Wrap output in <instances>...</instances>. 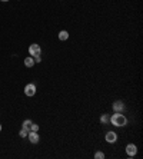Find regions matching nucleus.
Instances as JSON below:
<instances>
[{"label":"nucleus","mask_w":143,"mask_h":159,"mask_svg":"<svg viewBox=\"0 0 143 159\" xmlns=\"http://www.w3.org/2000/svg\"><path fill=\"white\" fill-rule=\"evenodd\" d=\"M32 120L30 119H26L25 122H23V125H22V128H25V129H27V130H30V126H32Z\"/></svg>","instance_id":"nucleus-10"},{"label":"nucleus","mask_w":143,"mask_h":159,"mask_svg":"<svg viewBox=\"0 0 143 159\" xmlns=\"http://www.w3.org/2000/svg\"><path fill=\"white\" fill-rule=\"evenodd\" d=\"M126 154H127L129 158H135L136 154H138V146H136L135 143H129V145H126Z\"/></svg>","instance_id":"nucleus-2"},{"label":"nucleus","mask_w":143,"mask_h":159,"mask_svg":"<svg viewBox=\"0 0 143 159\" xmlns=\"http://www.w3.org/2000/svg\"><path fill=\"white\" fill-rule=\"evenodd\" d=\"M40 53H42V49L37 43H32L29 46V55L30 56H36V55H40Z\"/></svg>","instance_id":"nucleus-3"},{"label":"nucleus","mask_w":143,"mask_h":159,"mask_svg":"<svg viewBox=\"0 0 143 159\" xmlns=\"http://www.w3.org/2000/svg\"><path fill=\"white\" fill-rule=\"evenodd\" d=\"M33 59H35V63H40L42 62V57H40V55H36V56H32Z\"/></svg>","instance_id":"nucleus-15"},{"label":"nucleus","mask_w":143,"mask_h":159,"mask_svg":"<svg viewBox=\"0 0 143 159\" xmlns=\"http://www.w3.org/2000/svg\"><path fill=\"white\" fill-rule=\"evenodd\" d=\"M113 111H114V112H123V111H125V103H123V100H116V102H113Z\"/></svg>","instance_id":"nucleus-7"},{"label":"nucleus","mask_w":143,"mask_h":159,"mask_svg":"<svg viewBox=\"0 0 143 159\" xmlns=\"http://www.w3.org/2000/svg\"><path fill=\"white\" fill-rule=\"evenodd\" d=\"M109 122H112V125L116 126V128H123V126L127 125V118H126L122 112H114V113L110 116V120H109Z\"/></svg>","instance_id":"nucleus-1"},{"label":"nucleus","mask_w":143,"mask_h":159,"mask_svg":"<svg viewBox=\"0 0 143 159\" xmlns=\"http://www.w3.org/2000/svg\"><path fill=\"white\" fill-rule=\"evenodd\" d=\"M30 130H33V132H37V130H39V125H37V123H32V126H30Z\"/></svg>","instance_id":"nucleus-14"},{"label":"nucleus","mask_w":143,"mask_h":159,"mask_svg":"<svg viewBox=\"0 0 143 159\" xmlns=\"http://www.w3.org/2000/svg\"><path fill=\"white\" fill-rule=\"evenodd\" d=\"M109 120H110V115H107V113H103L100 116V122L102 123H109Z\"/></svg>","instance_id":"nucleus-11"},{"label":"nucleus","mask_w":143,"mask_h":159,"mask_svg":"<svg viewBox=\"0 0 143 159\" xmlns=\"http://www.w3.org/2000/svg\"><path fill=\"white\" fill-rule=\"evenodd\" d=\"M69 39V32L67 30H60L59 32V40H62V42H65V40Z\"/></svg>","instance_id":"nucleus-9"},{"label":"nucleus","mask_w":143,"mask_h":159,"mask_svg":"<svg viewBox=\"0 0 143 159\" xmlns=\"http://www.w3.org/2000/svg\"><path fill=\"white\" fill-rule=\"evenodd\" d=\"M95 158L96 159H103L105 158V154H103V152H96V154H95Z\"/></svg>","instance_id":"nucleus-13"},{"label":"nucleus","mask_w":143,"mask_h":159,"mask_svg":"<svg viewBox=\"0 0 143 159\" xmlns=\"http://www.w3.org/2000/svg\"><path fill=\"white\" fill-rule=\"evenodd\" d=\"M0 1H9V0H0Z\"/></svg>","instance_id":"nucleus-16"},{"label":"nucleus","mask_w":143,"mask_h":159,"mask_svg":"<svg viewBox=\"0 0 143 159\" xmlns=\"http://www.w3.org/2000/svg\"><path fill=\"white\" fill-rule=\"evenodd\" d=\"M105 139H106V142H109V143H114V142L117 141V133L110 130V132H107V133H106Z\"/></svg>","instance_id":"nucleus-5"},{"label":"nucleus","mask_w":143,"mask_h":159,"mask_svg":"<svg viewBox=\"0 0 143 159\" xmlns=\"http://www.w3.org/2000/svg\"><path fill=\"white\" fill-rule=\"evenodd\" d=\"M25 95L26 96H35L36 95V85L35 83H29L25 87Z\"/></svg>","instance_id":"nucleus-4"},{"label":"nucleus","mask_w":143,"mask_h":159,"mask_svg":"<svg viewBox=\"0 0 143 159\" xmlns=\"http://www.w3.org/2000/svg\"><path fill=\"white\" fill-rule=\"evenodd\" d=\"M19 135H20V138H27L29 130H27V129H25V128H22V129H20V132H19Z\"/></svg>","instance_id":"nucleus-12"},{"label":"nucleus","mask_w":143,"mask_h":159,"mask_svg":"<svg viewBox=\"0 0 143 159\" xmlns=\"http://www.w3.org/2000/svg\"><path fill=\"white\" fill-rule=\"evenodd\" d=\"M27 139L32 142V143H39L40 141V136L37 135V132H33V130H29V135H27Z\"/></svg>","instance_id":"nucleus-6"},{"label":"nucleus","mask_w":143,"mask_h":159,"mask_svg":"<svg viewBox=\"0 0 143 159\" xmlns=\"http://www.w3.org/2000/svg\"><path fill=\"white\" fill-rule=\"evenodd\" d=\"M0 132H1V125H0Z\"/></svg>","instance_id":"nucleus-17"},{"label":"nucleus","mask_w":143,"mask_h":159,"mask_svg":"<svg viewBox=\"0 0 143 159\" xmlns=\"http://www.w3.org/2000/svg\"><path fill=\"white\" fill-rule=\"evenodd\" d=\"M25 66H26V68H33V66H35V59H33L32 56L26 57V59H25Z\"/></svg>","instance_id":"nucleus-8"}]
</instances>
